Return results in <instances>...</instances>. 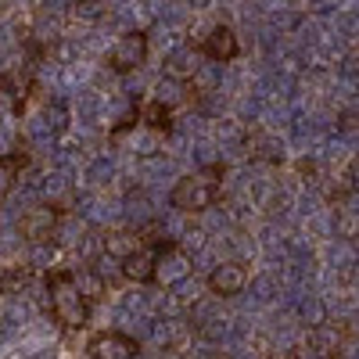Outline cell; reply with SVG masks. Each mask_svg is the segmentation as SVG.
Returning <instances> with one entry per match:
<instances>
[{"label": "cell", "mask_w": 359, "mask_h": 359, "mask_svg": "<svg viewBox=\"0 0 359 359\" xmlns=\"http://www.w3.org/2000/svg\"><path fill=\"white\" fill-rule=\"evenodd\" d=\"M219 176H223L219 165L180 176L176 187L169 191V205L176 212H205V208H212L216 198H219Z\"/></svg>", "instance_id": "obj_1"}, {"label": "cell", "mask_w": 359, "mask_h": 359, "mask_svg": "<svg viewBox=\"0 0 359 359\" xmlns=\"http://www.w3.org/2000/svg\"><path fill=\"white\" fill-rule=\"evenodd\" d=\"M50 313H54L57 323L72 327V331L86 323L90 309H86V298H83L72 273H54L50 277Z\"/></svg>", "instance_id": "obj_2"}, {"label": "cell", "mask_w": 359, "mask_h": 359, "mask_svg": "<svg viewBox=\"0 0 359 359\" xmlns=\"http://www.w3.org/2000/svg\"><path fill=\"white\" fill-rule=\"evenodd\" d=\"M147 57V36L144 33H123L115 40V47L108 50V69L115 72H133L144 65Z\"/></svg>", "instance_id": "obj_3"}, {"label": "cell", "mask_w": 359, "mask_h": 359, "mask_svg": "<svg viewBox=\"0 0 359 359\" xmlns=\"http://www.w3.org/2000/svg\"><path fill=\"white\" fill-rule=\"evenodd\" d=\"M54 230H57V208H54V205H36V208H29V212L22 216V223H18L22 241H29V245L50 241Z\"/></svg>", "instance_id": "obj_4"}, {"label": "cell", "mask_w": 359, "mask_h": 359, "mask_svg": "<svg viewBox=\"0 0 359 359\" xmlns=\"http://www.w3.org/2000/svg\"><path fill=\"white\" fill-rule=\"evenodd\" d=\"M205 284L219 298H233L248 287V266L245 262H219V266H212V273H208Z\"/></svg>", "instance_id": "obj_5"}, {"label": "cell", "mask_w": 359, "mask_h": 359, "mask_svg": "<svg viewBox=\"0 0 359 359\" xmlns=\"http://www.w3.org/2000/svg\"><path fill=\"white\" fill-rule=\"evenodd\" d=\"M198 50L208 57V62H216V65H226V62H233L237 57V33L230 25H212L208 33L201 36V43H198Z\"/></svg>", "instance_id": "obj_6"}, {"label": "cell", "mask_w": 359, "mask_h": 359, "mask_svg": "<svg viewBox=\"0 0 359 359\" xmlns=\"http://www.w3.org/2000/svg\"><path fill=\"white\" fill-rule=\"evenodd\" d=\"M187 277H191V259H187V252L180 248L176 241H165V245H162V255H158V269H155V284L172 287V284L187 280Z\"/></svg>", "instance_id": "obj_7"}, {"label": "cell", "mask_w": 359, "mask_h": 359, "mask_svg": "<svg viewBox=\"0 0 359 359\" xmlns=\"http://www.w3.org/2000/svg\"><path fill=\"white\" fill-rule=\"evenodd\" d=\"M137 341L123 331H101L90 338V359H137Z\"/></svg>", "instance_id": "obj_8"}, {"label": "cell", "mask_w": 359, "mask_h": 359, "mask_svg": "<svg viewBox=\"0 0 359 359\" xmlns=\"http://www.w3.org/2000/svg\"><path fill=\"white\" fill-rule=\"evenodd\" d=\"M162 245H165V241H162ZM162 245H144L137 255H130V259L123 262V277H126V280H133V284H147V280H155Z\"/></svg>", "instance_id": "obj_9"}, {"label": "cell", "mask_w": 359, "mask_h": 359, "mask_svg": "<svg viewBox=\"0 0 359 359\" xmlns=\"http://www.w3.org/2000/svg\"><path fill=\"white\" fill-rule=\"evenodd\" d=\"M309 348H313L316 359H334V355H341V331H338L334 323H320L316 331L309 334Z\"/></svg>", "instance_id": "obj_10"}, {"label": "cell", "mask_w": 359, "mask_h": 359, "mask_svg": "<svg viewBox=\"0 0 359 359\" xmlns=\"http://www.w3.org/2000/svg\"><path fill=\"white\" fill-rule=\"evenodd\" d=\"M147 241H140V230H111L108 237H104V252L108 255H115V259H130V255H137L140 248H144Z\"/></svg>", "instance_id": "obj_11"}, {"label": "cell", "mask_w": 359, "mask_h": 359, "mask_svg": "<svg viewBox=\"0 0 359 359\" xmlns=\"http://www.w3.org/2000/svg\"><path fill=\"white\" fill-rule=\"evenodd\" d=\"M169 118H172V108H165L158 97L144 101L137 108V126H147V130H155V133H165L169 130Z\"/></svg>", "instance_id": "obj_12"}, {"label": "cell", "mask_w": 359, "mask_h": 359, "mask_svg": "<svg viewBox=\"0 0 359 359\" xmlns=\"http://www.w3.org/2000/svg\"><path fill=\"white\" fill-rule=\"evenodd\" d=\"M22 165H25V155H0V201L11 194Z\"/></svg>", "instance_id": "obj_13"}, {"label": "cell", "mask_w": 359, "mask_h": 359, "mask_svg": "<svg viewBox=\"0 0 359 359\" xmlns=\"http://www.w3.org/2000/svg\"><path fill=\"white\" fill-rule=\"evenodd\" d=\"M29 280H33V273L25 266H15L8 273H0V294H18L22 287H29Z\"/></svg>", "instance_id": "obj_14"}, {"label": "cell", "mask_w": 359, "mask_h": 359, "mask_svg": "<svg viewBox=\"0 0 359 359\" xmlns=\"http://www.w3.org/2000/svg\"><path fill=\"white\" fill-rule=\"evenodd\" d=\"M280 359H302V355H298V352H284Z\"/></svg>", "instance_id": "obj_15"}]
</instances>
